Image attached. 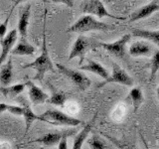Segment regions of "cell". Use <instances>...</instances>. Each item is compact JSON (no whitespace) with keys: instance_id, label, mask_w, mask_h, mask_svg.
<instances>
[{"instance_id":"7402d4cb","label":"cell","mask_w":159,"mask_h":149,"mask_svg":"<svg viewBox=\"0 0 159 149\" xmlns=\"http://www.w3.org/2000/svg\"><path fill=\"white\" fill-rule=\"evenodd\" d=\"M23 107H24L23 116L25 118V122H26V129H25V133H24V137H25L26 134L28 133L30 127H31L32 123L35 120H39V115H36V114L32 111L31 107H30L28 104H25Z\"/></svg>"},{"instance_id":"9c48e42d","label":"cell","mask_w":159,"mask_h":149,"mask_svg":"<svg viewBox=\"0 0 159 149\" xmlns=\"http://www.w3.org/2000/svg\"><path fill=\"white\" fill-rule=\"evenodd\" d=\"M18 39V33L17 29H13L12 31H10L8 34H6L3 39H1V55H0V66L2 63L6 60L9 52H11L13 49V46L15 45Z\"/></svg>"},{"instance_id":"ac0fdd59","label":"cell","mask_w":159,"mask_h":149,"mask_svg":"<svg viewBox=\"0 0 159 149\" xmlns=\"http://www.w3.org/2000/svg\"><path fill=\"white\" fill-rule=\"evenodd\" d=\"M26 87V84H17L10 87H1L0 88V93H2V96L6 99H13L14 97L19 96Z\"/></svg>"},{"instance_id":"7a4b0ae2","label":"cell","mask_w":159,"mask_h":149,"mask_svg":"<svg viewBox=\"0 0 159 149\" xmlns=\"http://www.w3.org/2000/svg\"><path fill=\"white\" fill-rule=\"evenodd\" d=\"M116 29V27L111 24L98 21L93 17V15L87 14L80 17L72 26H70L67 32H76V33H84L89 31H111Z\"/></svg>"},{"instance_id":"8fae6325","label":"cell","mask_w":159,"mask_h":149,"mask_svg":"<svg viewBox=\"0 0 159 149\" xmlns=\"http://www.w3.org/2000/svg\"><path fill=\"white\" fill-rule=\"evenodd\" d=\"M156 11H159V4L156 1H151L148 4L144 5V6L136 9L135 11L130 15L129 22H135V21H138V20L145 19Z\"/></svg>"},{"instance_id":"d6986e66","label":"cell","mask_w":159,"mask_h":149,"mask_svg":"<svg viewBox=\"0 0 159 149\" xmlns=\"http://www.w3.org/2000/svg\"><path fill=\"white\" fill-rule=\"evenodd\" d=\"M131 34L134 37L142 38L154 43L159 47V31H148L141 29H131Z\"/></svg>"},{"instance_id":"83f0119b","label":"cell","mask_w":159,"mask_h":149,"mask_svg":"<svg viewBox=\"0 0 159 149\" xmlns=\"http://www.w3.org/2000/svg\"><path fill=\"white\" fill-rule=\"evenodd\" d=\"M8 111H9L10 113L14 114V115H23L24 107H22V106H11V104H10Z\"/></svg>"},{"instance_id":"484cf974","label":"cell","mask_w":159,"mask_h":149,"mask_svg":"<svg viewBox=\"0 0 159 149\" xmlns=\"http://www.w3.org/2000/svg\"><path fill=\"white\" fill-rule=\"evenodd\" d=\"M75 132H76V130H74V129H72V130H67L66 133H65L63 137L61 138V140L59 141L58 148L59 149H67L68 148V137L74 135Z\"/></svg>"},{"instance_id":"f1b7e54d","label":"cell","mask_w":159,"mask_h":149,"mask_svg":"<svg viewBox=\"0 0 159 149\" xmlns=\"http://www.w3.org/2000/svg\"><path fill=\"white\" fill-rule=\"evenodd\" d=\"M52 2H54V3H64L69 7L74 6V0H52Z\"/></svg>"},{"instance_id":"52a82bcc","label":"cell","mask_w":159,"mask_h":149,"mask_svg":"<svg viewBox=\"0 0 159 149\" xmlns=\"http://www.w3.org/2000/svg\"><path fill=\"white\" fill-rule=\"evenodd\" d=\"M109 83H116V84H124V86H127V87H131L134 82H133V79L126 73V71H124V70L120 68V66H118L117 64L113 63L111 74L107 79H104V82L99 84L98 88H102Z\"/></svg>"},{"instance_id":"5bb4252c","label":"cell","mask_w":159,"mask_h":149,"mask_svg":"<svg viewBox=\"0 0 159 149\" xmlns=\"http://www.w3.org/2000/svg\"><path fill=\"white\" fill-rule=\"evenodd\" d=\"M35 52H36V47L27 42V40H25L23 37H21L19 43L11 50V54L18 56H32Z\"/></svg>"},{"instance_id":"cb8c5ba5","label":"cell","mask_w":159,"mask_h":149,"mask_svg":"<svg viewBox=\"0 0 159 149\" xmlns=\"http://www.w3.org/2000/svg\"><path fill=\"white\" fill-rule=\"evenodd\" d=\"M159 70V50L153 53L150 61V81H153Z\"/></svg>"},{"instance_id":"6da1fadb","label":"cell","mask_w":159,"mask_h":149,"mask_svg":"<svg viewBox=\"0 0 159 149\" xmlns=\"http://www.w3.org/2000/svg\"><path fill=\"white\" fill-rule=\"evenodd\" d=\"M46 15L47 11H45L44 14V26H43V48L41 55L35 60L34 62L25 64L22 66V68H32L37 71V74L35 76V79L42 81L44 79L45 74L49 71H54V65L51 61V58L49 56L48 49H47V41H46Z\"/></svg>"},{"instance_id":"f546056e","label":"cell","mask_w":159,"mask_h":149,"mask_svg":"<svg viewBox=\"0 0 159 149\" xmlns=\"http://www.w3.org/2000/svg\"><path fill=\"white\" fill-rule=\"evenodd\" d=\"M10 104H6V103H0V113H2L4 111H8Z\"/></svg>"},{"instance_id":"1f68e13d","label":"cell","mask_w":159,"mask_h":149,"mask_svg":"<svg viewBox=\"0 0 159 149\" xmlns=\"http://www.w3.org/2000/svg\"><path fill=\"white\" fill-rule=\"evenodd\" d=\"M157 97H158V99H159V86H158V88H157Z\"/></svg>"},{"instance_id":"2e32d148","label":"cell","mask_w":159,"mask_h":149,"mask_svg":"<svg viewBox=\"0 0 159 149\" xmlns=\"http://www.w3.org/2000/svg\"><path fill=\"white\" fill-rule=\"evenodd\" d=\"M80 70L93 73V74H98V76H99L101 78H102L103 79H106L109 77L108 72L107 71L106 68L102 67L101 64H98V63L93 61V60H89V59H88V64L84 65V66H81L80 67Z\"/></svg>"},{"instance_id":"8992f818","label":"cell","mask_w":159,"mask_h":149,"mask_svg":"<svg viewBox=\"0 0 159 149\" xmlns=\"http://www.w3.org/2000/svg\"><path fill=\"white\" fill-rule=\"evenodd\" d=\"M82 12L86 14H91L93 16H97L98 18L102 17H109V18H116V19H123L116 17L108 13V11L104 7V5L101 0H84L83 5L81 6Z\"/></svg>"},{"instance_id":"603a6c76","label":"cell","mask_w":159,"mask_h":149,"mask_svg":"<svg viewBox=\"0 0 159 149\" xmlns=\"http://www.w3.org/2000/svg\"><path fill=\"white\" fill-rule=\"evenodd\" d=\"M66 94L62 92H58L56 91V88H53V93L52 97H49V99L47 102H49L50 103L55 104V106H64L65 102H66Z\"/></svg>"},{"instance_id":"9a60e30c","label":"cell","mask_w":159,"mask_h":149,"mask_svg":"<svg viewBox=\"0 0 159 149\" xmlns=\"http://www.w3.org/2000/svg\"><path fill=\"white\" fill-rule=\"evenodd\" d=\"M67 131V130H66ZM66 131H59V132H50V133H47L45 134V135L39 137L37 139H35L33 141H30L28 142V144L30 143H34V142H38V143H42L44 144L45 146H53L55 144L59 143V141L61 140V138L63 137V135Z\"/></svg>"},{"instance_id":"4dcf8cb0","label":"cell","mask_w":159,"mask_h":149,"mask_svg":"<svg viewBox=\"0 0 159 149\" xmlns=\"http://www.w3.org/2000/svg\"><path fill=\"white\" fill-rule=\"evenodd\" d=\"M12 1L14 2V6H16V5H18L19 3H21V2L25 1V0H12Z\"/></svg>"},{"instance_id":"e0dca14e","label":"cell","mask_w":159,"mask_h":149,"mask_svg":"<svg viewBox=\"0 0 159 149\" xmlns=\"http://www.w3.org/2000/svg\"><path fill=\"white\" fill-rule=\"evenodd\" d=\"M97 115H98L97 113L94 114V116H93V118L92 119V120L89 121L88 124H86V125H84V127L82 129V131L76 135V137H75V139H74V145H73V148L74 149H80V148H82V145L84 144V140L87 139V137L89 136V132H91V130H92L93 125V122H94V120H96Z\"/></svg>"},{"instance_id":"5b68a950","label":"cell","mask_w":159,"mask_h":149,"mask_svg":"<svg viewBox=\"0 0 159 149\" xmlns=\"http://www.w3.org/2000/svg\"><path fill=\"white\" fill-rule=\"evenodd\" d=\"M130 38H131V34H125L112 43H98L96 46L103 48L106 51H107L109 54H111L114 57L123 59L125 57L126 44L129 42Z\"/></svg>"},{"instance_id":"d4e9b609","label":"cell","mask_w":159,"mask_h":149,"mask_svg":"<svg viewBox=\"0 0 159 149\" xmlns=\"http://www.w3.org/2000/svg\"><path fill=\"white\" fill-rule=\"evenodd\" d=\"M89 145L93 149H107L108 146L106 142H103L98 135H93L89 140Z\"/></svg>"},{"instance_id":"3957f363","label":"cell","mask_w":159,"mask_h":149,"mask_svg":"<svg viewBox=\"0 0 159 149\" xmlns=\"http://www.w3.org/2000/svg\"><path fill=\"white\" fill-rule=\"evenodd\" d=\"M39 120L48 122L53 125H66V126H77L82 121L78 118L70 116L57 109H48L42 115H39Z\"/></svg>"},{"instance_id":"44dd1931","label":"cell","mask_w":159,"mask_h":149,"mask_svg":"<svg viewBox=\"0 0 159 149\" xmlns=\"http://www.w3.org/2000/svg\"><path fill=\"white\" fill-rule=\"evenodd\" d=\"M128 97L131 99L134 111H137V109L140 107V106L144 101V97H143L141 88L136 87V88H133L132 89H130V92H129V94H128Z\"/></svg>"},{"instance_id":"4316f807","label":"cell","mask_w":159,"mask_h":149,"mask_svg":"<svg viewBox=\"0 0 159 149\" xmlns=\"http://www.w3.org/2000/svg\"><path fill=\"white\" fill-rule=\"evenodd\" d=\"M14 8H15V6H13V7H12L11 11H10V14H8V16H7V18H6V19H5V21H4L3 23L0 24V39H3L5 36H6L8 22H9L10 18H11V15H12V12H13Z\"/></svg>"},{"instance_id":"277c9868","label":"cell","mask_w":159,"mask_h":149,"mask_svg":"<svg viewBox=\"0 0 159 149\" xmlns=\"http://www.w3.org/2000/svg\"><path fill=\"white\" fill-rule=\"evenodd\" d=\"M56 66L60 71V73L63 74L65 77H67L70 81H71L74 84H76L81 91H86V89H88L89 87H91V84H92L91 79L82 72L69 69L67 67L63 66L61 64H57Z\"/></svg>"},{"instance_id":"ba28073f","label":"cell","mask_w":159,"mask_h":149,"mask_svg":"<svg viewBox=\"0 0 159 149\" xmlns=\"http://www.w3.org/2000/svg\"><path fill=\"white\" fill-rule=\"evenodd\" d=\"M92 47L93 42L91 40L84 36V35H80L73 45L71 53L69 55V61H71L75 58H80V65H82L84 60V55Z\"/></svg>"},{"instance_id":"30bf717a","label":"cell","mask_w":159,"mask_h":149,"mask_svg":"<svg viewBox=\"0 0 159 149\" xmlns=\"http://www.w3.org/2000/svg\"><path fill=\"white\" fill-rule=\"evenodd\" d=\"M26 86L28 87L29 98H30V101H31V102L34 106L46 102L49 99L48 94L45 92H43L39 87H37L33 82L28 81L26 83Z\"/></svg>"},{"instance_id":"4fadbf2b","label":"cell","mask_w":159,"mask_h":149,"mask_svg":"<svg viewBox=\"0 0 159 149\" xmlns=\"http://www.w3.org/2000/svg\"><path fill=\"white\" fill-rule=\"evenodd\" d=\"M30 13H31V4H28L26 7H24L20 12L19 21H18V32L21 37H25L28 32V25L30 19Z\"/></svg>"},{"instance_id":"ffe728a7","label":"cell","mask_w":159,"mask_h":149,"mask_svg":"<svg viewBox=\"0 0 159 149\" xmlns=\"http://www.w3.org/2000/svg\"><path fill=\"white\" fill-rule=\"evenodd\" d=\"M0 70V83L2 87H7L12 81V59L9 58L7 63L5 65H1Z\"/></svg>"},{"instance_id":"7c38bea8","label":"cell","mask_w":159,"mask_h":149,"mask_svg":"<svg viewBox=\"0 0 159 149\" xmlns=\"http://www.w3.org/2000/svg\"><path fill=\"white\" fill-rule=\"evenodd\" d=\"M132 57H150L153 55V47L144 41H135L131 44L128 50Z\"/></svg>"}]
</instances>
